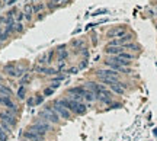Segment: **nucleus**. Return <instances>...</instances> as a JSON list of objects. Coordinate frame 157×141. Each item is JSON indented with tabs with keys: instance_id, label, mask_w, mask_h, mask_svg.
Segmentation results:
<instances>
[{
	"instance_id": "obj_1",
	"label": "nucleus",
	"mask_w": 157,
	"mask_h": 141,
	"mask_svg": "<svg viewBox=\"0 0 157 141\" xmlns=\"http://www.w3.org/2000/svg\"><path fill=\"white\" fill-rule=\"evenodd\" d=\"M52 130V127H51V124H48L45 119H38L35 124H32L31 125V128H29V131H34V132H37L39 135H45L48 131H51Z\"/></svg>"
},
{
	"instance_id": "obj_2",
	"label": "nucleus",
	"mask_w": 157,
	"mask_h": 141,
	"mask_svg": "<svg viewBox=\"0 0 157 141\" xmlns=\"http://www.w3.org/2000/svg\"><path fill=\"white\" fill-rule=\"evenodd\" d=\"M39 116L41 118H44L47 122H51V124H57L58 121H60V116L55 113V111L52 109V108H44L41 112H39Z\"/></svg>"
},
{
	"instance_id": "obj_3",
	"label": "nucleus",
	"mask_w": 157,
	"mask_h": 141,
	"mask_svg": "<svg viewBox=\"0 0 157 141\" xmlns=\"http://www.w3.org/2000/svg\"><path fill=\"white\" fill-rule=\"evenodd\" d=\"M52 109L55 111V113L60 116V118H64V119H70L71 118V112L69 111V109H66L64 106H61L57 101L54 102V105H52Z\"/></svg>"
},
{
	"instance_id": "obj_4",
	"label": "nucleus",
	"mask_w": 157,
	"mask_h": 141,
	"mask_svg": "<svg viewBox=\"0 0 157 141\" xmlns=\"http://www.w3.org/2000/svg\"><path fill=\"white\" fill-rule=\"evenodd\" d=\"M0 118H1V121L6 122L10 128L16 125V116H15L12 112H9V111H3V112H0Z\"/></svg>"
},
{
	"instance_id": "obj_5",
	"label": "nucleus",
	"mask_w": 157,
	"mask_h": 141,
	"mask_svg": "<svg viewBox=\"0 0 157 141\" xmlns=\"http://www.w3.org/2000/svg\"><path fill=\"white\" fill-rule=\"evenodd\" d=\"M96 76H98L99 79H102V77H114V79H119V77H118V71L112 70V69L98 70V71H96Z\"/></svg>"
},
{
	"instance_id": "obj_6",
	"label": "nucleus",
	"mask_w": 157,
	"mask_h": 141,
	"mask_svg": "<svg viewBox=\"0 0 157 141\" xmlns=\"http://www.w3.org/2000/svg\"><path fill=\"white\" fill-rule=\"evenodd\" d=\"M98 99H100V102H103V103H111L112 102V93L106 89H102L98 95Z\"/></svg>"
},
{
	"instance_id": "obj_7",
	"label": "nucleus",
	"mask_w": 157,
	"mask_h": 141,
	"mask_svg": "<svg viewBox=\"0 0 157 141\" xmlns=\"http://www.w3.org/2000/svg\"><path fill=\"white\" fill-rule=\"evenodd\" d=\"M0 103L4 105L6 108H9L12 112H16V111H18V109H16V105L12 102V99H10L9 96H0Z\"/></svg>"
},
{
	"instance_id": "obj_8",
	"label": "nucleus",
	"mask_w": 157,
	"mask_h": 141,
	"mask_svg": "<svg viewBox=\"0 0 157 141\" xmlns=\"http://www.w3.org/2000/svg\"><path fill=\"white\" fill-rule=\"evenodd\" d=\"M125 35V28L124 26H119V28H114V29H111L109 32H108V36L109 38H118V36H124Z\"/></svg>"
},
{
	"instance_id": "obj_9",
	"label": "nucleus",
	"mask_w": 157,
	"mask_h": 141,
	"mask_svg": "<svg viewBox=\"0 0 157 141\" xmlns=\"http://www.w3.org/2000/svg\"><path fill=\"white\" fill-rule=\"evenodd\" d=\"M105 51L109 55H119L121 52H124V47H111V45H108Z\"/></svg>"
},
{
	"instance_id": "obj_10",
	"label": "nucleus",
	"mask_w": 157,
	"mask_h": 141,
	"mask_svg": "<svg viewBox=\"0 0 157 141\" xmlns=\"http://www.w3.org/2000/svg\"><path fill=\"white\" fill-rule=\"evenodd\" d=\"M25 138L32 140V141H39L44 138V135H39V134L34 132V131H26V132H25Z\"/></svg>"
},
{
	"instance_id": "obj_11",
	"label": "nucleus",
	"mask_w": 157,
	"mask_h": 141,
	"mask_svg": "<svg viewBox=\"0 0 157 141\" xmlns=\"http://www.w3.org/2000/svg\"><path fill=\"white\" fill-rule=\"evenodd\" d=\"M69 93L70 95H78V96H84V93H86V89L84 87H71V89H69Z\"/></svg>"
},
{
	"instance_id": "obj_12",
	"label": "nucleus",
	"mask_w": 157,
	"mask_h": 141,
	"mask_svg": "<svg viewBox=\"0 0 157 141\" xmlns=\"http://www.w3.org/2000/svg\"><path fill=\"white\" fill-rule=\"evenodd\" d=\"M32 13H34V7H32L29 3H28V4L25 6V13H23V15H25V18H26L28 21H31V18H32Z\"/></svg>"
},
{
	"instance_id": "obj_13",
	"label": "nucleus",
	"mask_w": 157,
	"mask_h": 141,
	"mask_svg": "<svg viewBox=\"0 0 157 141\" xmlns=\"http://www.w3.org/2000/svg\"><path fill=\"white\" fill-rule=\"evenodd\" d=\"M83 98H84L87 102H93V101H96V99H98V96H96L93 92L87 90V89H86V93H84V96H83Z\"/></svg>"
},
{
	"instance_id": "obj_14",
	"label": "nucleus",
	"mask_w": 157,
	"mask_h": 141,
	"mask_svg": "<svg viewBox=\"0 0 157 141\" xmlns=\"http://www.w3.org/2000/svg\"><path fill=\"white\" fill-rule=\"evenodd\" d=\"M67 57H69V52L64 50V47H61V48L58 50V61H61V63H63V60H64V58H67Z\"/></svg>"
},
{
	"instance_id": "obj_15",
	"label": "nucleus",
	"mask_w": 157,
	"mask_h": 141,
	"mask_svg": "<svg viewBox=\"0 0 157 141\" xmlns=\"http://www.w3.org/2000/svg\"><path fill=\"white\" fill-rule=\"evenodd\" d=\"M51 3L54 7H58V6H66V4L71 3V0H51Z\"/></svg>"
},
{
	"instance_id": "obj_16",
	"label": "nucleus",
	"mask_w": 157,
	"mask_h": 141,
	"mask_svg": "<svg viewBox=\"0 0 157 141\" xmlns=\"http://www.w3.org/2000/svg\"><path fill=\"white\" fill-rule=\"evenodd\" d=\"M86 111H87V109H86V105H84V103H81V102H78L77 112H76V113H77V115H83V113H86Z\"/></svg>"
},
{
	"instance_id": "obj_17",
	"label": "nucleus",
	"mask_w": 157,
	"mask_h": 141,
	"mask_svg": "<svg viewBox=\"0 0 157 141\" xmlns=\"http://www.w3.org/2000/svg\"><path fill=\"white\" fill-rule=\"evenodd\" d=\"M4 71H6L7 74H10V76H16V67H15V66H6V67H4Z\"/></svg>"
},
{
	"instance_id": "obj_18",
	"label": "nucleus",
	"mask_w": 157,
	"mask_h": 141,
	"mask_svg": "<svg viewBox=\"0 0 157 141\" xmlns=\"http://www.w3.org/2000/svg\"><path fill=\"white\" fill-rule=\"evenodd\" d=\"M0 93H3V95H6V96H12L13 93H12V90L9 89V87H6V86H0Z\"/></svg>"
},
{
	"instance_id": "obj_19",
	"label": "nucleus",
	"mask_w": 157,
	"mask_h": 141,
	"mask_svg": "<svg viewBox=\"0 0 157 141\" xmlns=\"http://www.w3.org/2000/svg\"><path fill=\"white\" fill-rule=\"evenodd\" d=\"M124 50H131V51H138V45H135V44H125L124 45Z\"/></svg>"
},
{
	"instance_id": "obj_20",
	"label": "nucleus",
	"mask_w": 157,
	"mask_h": 141,
	"mask_svg": "<svg viewBox=\"0 0 157 141\" xmlns=\"http://www.w3.org/2000/svg\"><path fill=\"white\" fill-rule=\"evenodd\" d=\"M118 57H121V58H124V60H132V58H134V55H132V54L125 52V51H124V52H121Z\"/></svg>"
},
{
	"instance_id": "obj_21",
	"label": "nucleus",
	"mask_w": 157,
	"mask_h": 141,
	"mask_svg": "<svg viewBox=\"0 0 157 141\" xmlns=\"http://www.w3.org/2000/svg\"><path fill=\"white\" fill-rule=\"evenodd\" d=\"M18 98H19V99H23V98H25V87H23V86L19 89V92H18Z\"/></svg>"
},
{
	"instance_id": "obj_22",
	"label": "nucleus",
	"mask_w": 157,
	"mask_h": 141,
	"mask_svg": "<svg viewBox=\"0 0 157 141\" xmlns=\"http://www.w3.org/2000/svg\"><path fill=\"white\" fill-rule=\"evenodd\" d=\"M7 36H9V32H7V31H4L3 34H0V42L6 41V39H7Z\"/></svg>"
},
{
	"instance_id": "obj_23",
	"label": "nucleus",
	"mask_w": 157,
	"mask_h": 141,
	"mask_svg": "<svg viewBox=\"0 0 157 141\" xmlns=\"http://www.w3.org/2000/svg\"><path fill=\"white\" fill-rule=\"evenodd\" d=\"M102 13H108V10L106 9H100V10H96L92 16H99V15H102Z\"/></svg>"
},
{
	"instance_id": "obj_24",
	"label": "nucleus",
	"mask_w": 157,
	"mask_h": 141,
	"mask_svg": "<svg viewBox=\"0 0 157 141\" xmlns=\"http://www.w3.org/2000/svg\"><path fill=\"white\" fill-rule=\"evenodd\" d=\"M15 31H18V32L23 31V25L22 23H15Z\"/></svg>"
},
{
	"instance_id": "obj_25",
	"label": "nucleus",
	"mask_w": 157,
	"mask_h": 141,
	"mask_svg": "<svg viewBox=\"0 0 157 141\" xmlns=\"http://www.w3.org/2000/svg\"><path fill=\"white\" fill-rule=\"evenodd\" d=\"M52 92H54V89L48 87V89H45V90H44V95H45V96H48V95H52Z\"/></svg>"
},
{
	"instance_id": "obj_26",
	"label": "nucleus",
	"mask_w": 157,
	"mask_h": 141,
	"mask_svg": "<svg viewBox=\"0 0 157 141\" xmlns=\"http://www.w3.org/2000/svg\"><path fill=\"white\" fill-rule=\"evenodd\" d=\"M42 7H44V4H37V6H34V12H39Z\"/></svg>"
},
{
	"instance_id": "obj_27",
	"label": "nucleus",
	"mask_w": 157,
	"mask_h": 141,
	"mask_svg": "<svg viewBox=\"0 0 157 141\" xmlns=\"http://www.w3.org/2000/svg\"><path fill=\"white\" fill-rule=\"evenodd\" d=\"M28 80H29V76H28V74H26V76H25V77H23V79H22V81H21V84H25V83H26V81H28Z\"/></svg>"
},
{
	"instance_id": "obj_28",
	"label": "nucleus",
	"mask_w": 157,
	"mask_h": 141,
	"mask_svg": "<svg viewBox=\"0 0 157 141\" xmlns=\"http://www.w3.org/2000/svg\"><path fill=\"white\" fill-rule=\"evenodd\" d=\"M23 18H25V15H23V13H18V21H22Z\"/></svg>"
},
{
	"instance_id": "obj_29",
	"label": "nucleus",
	"mask_w": 157,
	"mask_h": 141,
	"mask_svg": "<svg viewBox=\"0 0 157 141\" xmlns=\"http://www.w3.org/2000/svg\"><path fill=\"white\" fill-rule=\"evenodd\" d=\"M58 86H60V84H58V83L55 81V83H52V84H51V89H57Z\"/></svg>"
},
{
	"instance_id": "obj_30",
	"label": "nucleus",
	"mask_w": 157,
	"mask_h": 141,
	"mask_svg": "<svg viewBox=\"0 0 157 141\" xmlns=\"http://www.w3.org/2000/svg\"><path fill=\"white\" fill-rule=\"evenodd\" d=\"M34 103H35V101H34V99L31 98V99L28 101V105H29V106H32V105H34Z\"/></svg>"
},
{
	"instance_id": "obj_31",
	"label": "nucleus",
	"mask_w": 157,
	"mask_h": 141,
	"mask_svg": "<svg viewBox=\"0 0 157 141\" xmlns=\"http://www.w3.org/2000/svg\"><path fill=\"white\" fill-rule=\"evenodd\" d=\"M41 101H42V96H38V98H37V101H35V103H39Z\"/></svg>"
},
{
	"instance_id": "obj_32",
	"label": "nucleus",
	"mask_w": 157,
	"mask_h": 141,
	"mask_svg": "<svg viewBox=\"0 0 157 141\" xmlns=\"http://www.w3.org/2000/svg\"><path fill=\"white\" fill-rule=\"evenodd\" d=\"M3 32H4V31H3V28L0 26V34H3Z\"/></svg>"
},
{
	"instance_id": "obj_33",
	"label": "nucleus",
	"mask_w": 157,
	"mask_h": 141,
	"mask_svg": "<svg viewBox=\"0 0 157 141\" xmlns=\"http://www.w3.org/2000/svg\"><path fill=\"white\" fill-rule=\"evenodd\" d=\"M4 1H7V3H9V0H4Z\"/></svg>"
}]
</instances>
